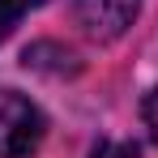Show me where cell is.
Here are the masks:
<instances>
[{"mask_svg": "<svg viewBox=\"0 0 158 158\" xmlns=\"http://www.w3.org/2000/svg\"><path fill=\"white\" fill-rule=\"evenodd\" d=\"M47 137L43 111L17 90H0V158H30Z\"/></svg>", "mask_w": 158, "mask_h": 158, "instance_id": "1", "label": "cell"}, {"mask_svg": "<svg viewBox=\"0 0 158 158\" xmlns=\"http://www.w3.org/2000/svg\"><path fill=\"white\" fill-rule=\"evenodd\" d=\"M137 9H141V0H73L77 26L85 30L90 39H98V43L120 39V34L132 26Z\"/></svg>", "mask_w": 158, "mask_h": 158, "instance_id": "2", "label": "cell"}, {"mask_svg": "<svg viewBox=\"0 0 158 158\" xmlns=\"http://www.w3.org/2000/svg\"><path fill=\"white\" fill-rule=\"evenodd\" d=\"M43 0H0V39H9L13 34V26L26 17L30 9H39Z\"/></svg>", "mask_w": 158, "mask_h": 158, "instance_id": "3", "label": "cell"}, {"mask_svg": "<svg viewBox=\"0 0 158 158\" xmlns=\"http://www.w3.org/2000/svg\"><path fill=\"white\" fill-rule=\"evenodd\" d=\"M94 158H141V150H137L132 141H103V145L94 150Z\"/></svg>", "mask_w": 158, "mask_h": 158, "instance_id": "4", "label": "cell"}, {"mask_svg": "<svg viewBox=\"0 0 158 158\" xmlns=\"http://www.w3.org/2000/svg\"><path fill=\"white\" fill-rule=\"evenodd\" d=\"M141 115H145V128H150V137L158 141V85L145 94V103H141Z\"/></svg>", "mask_w": 158, "mask_h": 158, "instance_id": "5", "label": "cell"}]
</instances>
